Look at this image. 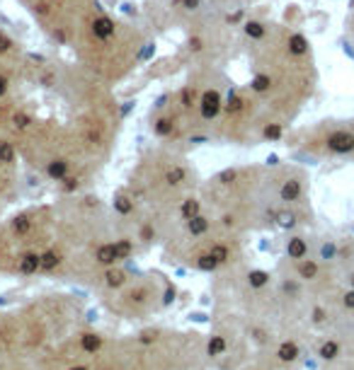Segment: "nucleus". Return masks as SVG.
<instances>
[{"label":"nucleus","mask_w":354,"mask_h":370,"mask_svg":"<svg viewBox=\"0 0 354 370\" xmlns=\"http://www.w3.org/2000/svg\"><path fill=\"white\" fill-rule=\"evenodd\" d=\"M179 83L204 143L257 145L286 136L316 87L311 41L298 29L245 15Z\"/></svg>","instance_id":"obj_1"},{"label":"nucleus","mask_w":354,"mask_h":370,"mask_svg":"<svg viewBox=\"0 0 354 370\" xmlns=\"http://www.w3.org/2000/svg\"><path fill=\"white\" fill-rule=\"evenodd\" d=\"M0 126L22 165L63 194L85 191L117 148L121 107L114 85L80 63L30 54L0 102Z\"/></svg>","instance_id":"obj_2"},{"label":"nucleus","mask_w":354,"mask_h":370,"mask_svg":"<svg viewBox=\"0 0 354 370\" xmlns=\"http://www.w3.org/2000/svg\"><path fill=\"white\" fill-rule=\"evenodd\" d=\"M139 247L119 223L112 203L88 191H68L27 206L0 223V274L46 276L95 288Z\"/></svg>","instance_id":"obj_3"},{"label":"nucleus","mask_w":354,"mask_h":370,"mask_svg":"<svg viewBox=\"0 0 354 370\" xmlns=\"http://www.w3.org/2000/svg\"><path fill=\"white\" fill-rule=\"evenodd\" d=\"M306 201V174L291 165H236L202 179L197 220L223 237L243 242L262 228L294 230Z\"/></svg>","instance_id":"obj_4"},{"label":"nucleus","mask_w":354,"mask_h":370,"mask_svg":"<svg viewBox=\"0 0 354 370\" xmlns=\"http://www.w3.org/2000/svg\"><path fill=\"white\" fill-rule=\"evenodd\" d=\"M202 179L187 150L155 143L112 196V208L139 252L163 247L199 211Z\"/></svg>","instance_id":"obj_5"},{"label":"nucleus","mask_w":354,"mask_h":370,"mask_svg":"<svg viewBox=\"0 0 354 370\" xmlns=\"http://www.w3.org/2000/svg\"><path fill=\"white\" fill-rule=\"evenodd\" d=\"M41 34L73 54L100 80H126L148 54L146 31L105 7L102 0H17Z\"/></svg>","instance_id":"obj_6"},{"label":"nucleus","mask_w":354,"mask_h":370,"mask_svg":"<svg viewBox=\"0 0 354 370\" xmlns=\"http://www.w3.org/2000/svg\"><path fill=\"white\" fill-rule=\"evenodd\" d=\"M100 303L121 319H148L175 303V283L160 271H139L129 264L114 266L92 288Z\"/></svg>","instance_id":"obj_7"},{"label":"nucleus","mask_w":354,"mask_h":370,"mask_svg":"<svg viewBox=\"0 0 354 370\" xmlns=\"http://www.w3.org/2000/svg\"><path fill=\"white\" fill-rule=\"evenodd\" d=\"M289 143L306 155L316 157H345L354 160V119H330L316 126L301 128Z\"/></svg>","instance_id":"obj_8"},{"label":"nucleus","mask_w":354,"mask_h":370,"mask_svg":"<svg viewBox=\"0 0 354 370\" xmlns=\"http://www.w3.org/2000/svg\"><path fill=\"white\" fill-rule=\"evenodd\" d=\"M27 56L30 54L22 49V44L0 25V102L12 92V87L27 63Z\"/></svg>","instance_id":"obj_9"},{"label":"nucleus","mask_w":354,"mask_h":370,"mask_svg":"<svg viewBox=\"0 0 354 370\" xmlns=\"http://www.w3.org/2000/svg\"><path fill=\"white\" fill-rule=\"evenodd\" d=\"M20 167L22 160L15 150V145L5 136L2 126H0V208H5L7 203L17 196L20 189Z\"/></svg>","instance_id":"obj_10"},{"label":"nucleus","mask_w":354,"mask_h":370,"mask_svg":"<svg viewBox=\"0 0 354 370\" xmlns=\"http://www.w3.org/2000/svg\"><path fill=\"white\" fill-rule=\"evenodd\" d=\"M311 252V245L303 235H291L286 240V259H303Z\"/></svg>","instance_id":"obj_11"},{"label":"nucleus","mask_w":354,"mask_h":370,"mask_svg":"<svg viewBox=\"0 0 354 370\" xmlns=\"http://www.w3.org/2000/svg\"><path fill=\"white\" fill-rule=\"evenodd\" d=\"M340 353H342V343L337 341V339H325L320 346H318V358L320 361H337L340 358Z\"/></svg>","instance_id":"obj_12"},{"label":"nucleus","mask_w":354,"mask_h":370,"mask_svg":"<svg viewBox=\"0 0 354 370\" xmlns=\"http://www.w3.org/2000/svg\"><path fill=\"white\" fill-rule=\"evenodd\" d=\"M325 319H327V312H325V308L316 305V308L311 310V322H313V324H325Z\"/></svg>","instance_id":"obj_13"},{"label":"nucleus","mask_w":354,"mask_h":370,"mask_svg":"<svg viewBox=\"0 0 354 370\" xmlns=\"http://www.w3.org/2000/svg\"><path fill=\"white\" fill-rule=\"evenodd\" d=\"M342 308H345V310H354V288L342 293Z\"/></svg>","instance_id":"obj_14"},{"label":"nucleus","mask_w":354,"mask_h":370,"mask_svg":"<svg viewBox=\"0 0 354 370\" xmlns=\"http://www.w3.org/2000/svg\"><path fill=\"white\" fill-rule=\"evenodd\" d=\"M347 281H350V288H354V274H350V278H347Z\"/></svg>","instance_id":"obj_15"}]
</instances>
